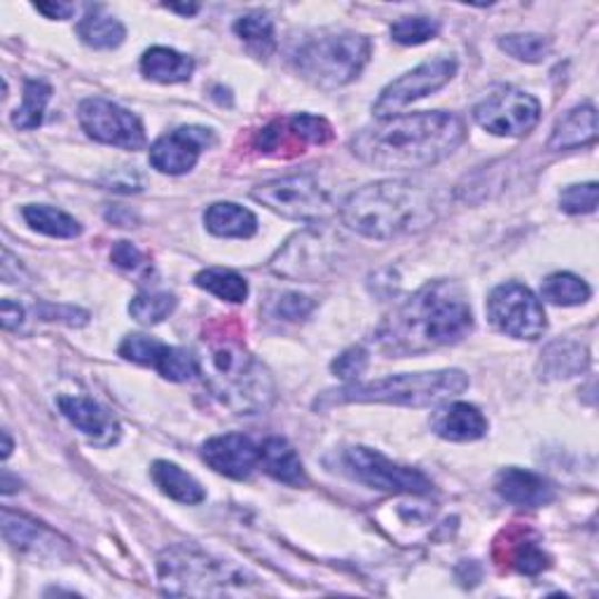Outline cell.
Instances as JSON below:
<instances>
[{
  "mask_svg": "<svg viewBox=\"0 0 599 599\" xmlns=\"http://www.w3.org/2000/svg\"><path fill=\"white\" fill-rule=\"evenodd\" d=\"M473 312L455 281H431L419 288L377 328L375 340L393 359L412 357L469 338Z\"/></svg>",
  "mask_w": 599,
  "mask_h": 599,
  "instance_id": "obj_1",
  "label": "cell"
},
{
  "mask_svg": "<svg viewBox=\"0 0 599 599\" xmlns=\"http://www.w3.org/2000/svg\"><path fill=\"white\" fill-rule=\"evenodd\" d=\"M466 137L463 122L436 110L387 118L359 131L351 152L377 169H425L455 152Z\"/></svg>",
  "mask_w": 599,
  "mask_h": 599,
  "instance_id": "obj_2",
  "label": "cell"
},
{
  "mask_svg": "<svg viewBox=\"0 0 599 599\" xmlns=\"http://www.w3.org/2000/svg\"><path fill=\"white\" fill-rule=\"evenodd\" d=\"M342 223L368 239L419 232L436 220L431 194L408 181H380L351 192L340 209Z\"/></svg>",
  "mask_w": 599,
  "mask_h": 599,
  "instance_id": "obj_3",
  "label": "cell"
},
{
  "mask_svg": "<svg viewBox=\"0 0 599 599\" xmlns=\"http://www.w3.org/2000/svg\"><path fill=\"white\" fill-rule=\"evenodd\" d=\"M209 351L202 366L204 382L216 401L234 415H260L274 403V382L237 338H204Z\"/></svg>",
  "mask_w": 599,
  "mask_h": 599,
  "instance_id": "obj_4",
  "label": "cell"
},
{
  "mask_svg": "<svg viewBox=\"0 0 599 599\" xmlns=\"http://www.w3.org/2000/svg\"><path fill=\"white\" fill-rule=\"evenodd\" d=\"M469 387V377L461 370H433L415 375H391L375 382H353L342 389L321 393L315 408L328 410L347 403H385V406H410L427 408L459 396Z\"/></svg>",
  "mask_w": 599,
  "mask_h": 599,
  "instance_id": "obj_5",
  "label": "cell"
},
{
  "mask_svg": "<svg viewBox=\"0 0 599 599\" xmlns=\"http://www.w3.org/2000/svg\"><path fill=\"white\" fill-rule=\"evenodd\" d=\"M160 583L167 595H237L256 583L249 571L216 560L202 548L179 543L167 548L158 560Z\"/></svg>",
  "mask_w": 599,
  "mask_h": 599,
  "instance_id": "obj_6",
  "label": "cell"
},
{
  "mask_svg": "<svg viewBox=\"0 0 599 599\" xmlns=\"http://www.w3.org/2000/svg\"><path fill=\"white\" fill-rule=\"evenodd\" d=\"M370 40L349 31H323L302 40L293 52L296 71L321 90H338L359 78L370 59Z\"/></svg>",
  "mask_w": 599,
  "mask_h": 599,
  "instance_id": "obj_7",
  "label": "cell"
},
{
  "mask_svg": "<svg viewBox=\"0 0 599 599\" xmlns=\"http://www.w3.org/2000/svg\"><path fill=\"white\" fill-rule=\"evenodd\" d=\"M338 466L345 476L357 480L370 490L391 495H429L433 482L417 469L393 463L385 455L370 448H347L338 457Z\"/></svg>",
  "mask_w": 599,
  "mask_h": 599,
  "instance_id": "obj_8",
  "label": "cell"
},
{
  "mask_svg": "<svg viewBox=\"0 0 599 599\" xmlns=\"http://www.w3.org/2000/svg\"><path fill=\"white\" fill-rule=\"evenodd\" d=\"M251 197L270 211L288 220H302V223H315V220L330 213L328 192L309 173L286 176V179L262 183L251 192Z\"/></svg>",
  "mask_w": 599,
  "mask_h": 599,
  "instance_id": "obj_9",
  "label": "cell"
},
{
  "mask_svg": "<svg viewBox=\"0 0 599 599\" xmlns=\"http://www.w3.org/2000/svg\"><path fill=\"white\" fill-rule=\"evenodd\" d=\"M487 317L503 336L516 340H539L548 326L539 298L522 283L497 286L487 300Z\"/></svg>",
  "mask_w": 599,
  "mask_h": 599,
  "instance_id": "obj_10",
  "label": "cell"
},
{
  "mask_svg": "<svg viewBox=\"0 0 599 599\" xmlns=\"http://www.w3.org/2000/svg\"><path fill=\"white\" fill-rule=\"evenodd\" d=\"M473 118L495 137H525L539 124L541 103L527 92L503 87L476 106Z\"/></svg>",
  "mask_w": 599,
  "mask_h": 599,
  "instance_id": "obj_11",
  "label": "cell"
},
{
  "mask_svg": "<svg viewBox=\"0 0 599 599\" xmlns=\"http://www.w3.org/2000/svg\"><path fill=\"white\" fill-rule=\"evenodd\" d=\"M455 76H457L455 57H436L431 61H425L421 66H417L415 71L387 84L380 99L375 101L372 113L380 120L393 118V113H398V110L406 108L408 103L442 90Z\"/></svg>",
  "mask_w": 599,
  "mask_h": 599,
  "instance_id": "obj_12",
  "label": "cell"
},
{
  "mask_svg": "<svg viewBox=\"0 0 599 599\" xmlns=\"http://www.w3.org/2000/svg\"><path fill=\"white\" fill-rule=\"evenodd\" d=\"M78 120L87 137L99 143L124 150H141L146 146L141 120L108 99H84L78 108Z\"/></svg>",
  "mask_w": 599,
  "mask_h": 599,
  "instance_id": "obj_13",
  "label": "cell"
},
{
  "mask_svg": "<svg viewBox=\"0 0 599 599\" xmlns=\"http://www.w3.org/2000/svg\"><path fill=\"white\" fill-rule=\"evenodd\" d=\"M216 143L213 131L207 127H179L158 139L150 148V164L169 176L188 173L209 146Z\"/></svg>",
  "mask_w": 599,
  "mask_h": 599,
  "instance_id": "obj_14",
  "label": "cell"
},
{
  "mask_svg": "<svg viewBox=\"0 0 599 599\" xmlns=\"http://www.w3.org/2000/svg\"><path fill=\"white\" fill-rule=\"evenodd\" d=\"M202 459L220 476L247 480L260 463V448L249 436L226 433L209 438L202 446Z\"/></svg>",
  "mask_w": 599,
  "mask_h": 599,
  "instance_id": "obj_15",
  "label": "cell"
},
{
  "mask_svg": "<svg viewBox=\"0 0 599 599\" xmlns=\"http://www.w3.org/2000/svg\"><path fill=\"white\" fill-rule=\"evenodd\" d=\"M57 406L71 425L90 438L92 446L110 448L120 440V425L103 406L84 396H59Z\"/></svg>",
  "mask_w": 599,
  "mask_h": 599,
  "instance_id": "obj_16",
  "label": "cell"
},
{
  "mask_svg": "<svg viewBox=\"0 0 599 599\" xmlns=\"http://www.w3.org/2000/svg\"><path fill=\"white\" fill-rule=\"evenodd\" d=\"M3 535L14 548L36 555V558H50V555L61 558L69 550L66 541H61L52 529L29 520L27 516H17L12 510H3Z\"/></svg>",
  "mask_w": 599,
  "mask_h": 599,
  "instance_id": "obj_17",
  "label": "cell"
},
{
  "mask_svg": "<svg viewBox=\"0 0 599 599\" xmlns=\"http://www.w3.org/2000/svg\"><path fill=\"white\" fill-rule=\"evenodd\" d=\"M495 487L501 499L525 508L548 506L555 499V487L550 480L535 471L525 469H503L499 471Z\"/></svg>",
  "mask_w": 599,
  "mask_h": 599,
  "instance_id": "obj_18",
  "label": "cell"
},
{
  "mask_svg": "<svg viewBox=\"0 0 599 599\" xmlns=\"http://www.w3.org/2000/svg\"><path fill=\"white\" fill-rule=\"evenodd\" d=\"M431 429L442 440L452 442H471L487 433L485 415L469 403H450L438 408L431 417Z\"/></svg>",
  "mask_w": 599,
  "mask_h": 599,
  "instance_id": "obj_19",
  "label": "cell"
},
{
  "mask_svg": "<svg viewBox=\"0 0 599 599\" xmlns=\"http://www.w3.org/2000/svg\"><path fill=\"white\" fill-rule=\"evenodd\" d=\"M260 466L264 473L272 476L279 482L293 485V487H305L307 485V473L305 466L296 452V448L286 438L272 436L260 446Z\"/></svg>",
  "mask_w": 599,
  "mask_h": 599,
  "instance_id": "obj_20",
  "label": "cell"
},
{
  "mask_svg": "<svg viewBox=\"0 0 599 599\" xmlns=\"http://www.w3.org/2000/svg\"><path fill=\"white\" fill-rule=\"evenodd\" d=\"M588 363V349L583 345L558 340L543 349L539 359V377L541 380H567V377L581 375Z\"/></svg>",
  "mask_w": 599,
  "mask_h": 599,
  "instance_id": "obj_21",
  "label": "cell"
},
{
  "mask_svg": "<svg viewBox=\"0 0 599 599\" xmlns=\"http://www.w3.org/2000/svg\"><path fill=\"white\" fill-rule=\"evenodd\" d=\"M595 139H597V113H595V106L586 103V106L569 110L567 118L558 122V127H555L552 137L548 141V148L571 150V148L592 143Z\"/></svg>",
  "mask_w": 599,
  "mask_h": 599,
  "instance_id": "obj_22",
  "label": "cell"
},
{
  "mask_svg": "<svg viewBox=\"0 0 599 599\" xmlns=\"http://www.w3.org/2000/svg\"><path fill=\"white\" fill-rule=\"evenodd\" d=\"M503 537H506L503 560L520 573L537 576L550 567L548 552H543V548L535 537H531L529 529H510L503 531Z\"/></svg>",
  "mask_w": 599,
  "mask_h": 599,
  "instance_id": "obj_23",
  "label": "cell"
},
{
  "mask_svg": "<svg viewBox=\"0 0 599 599\" xmlns=\"http://www.w3.org/2000/svg\"><path fill=\"white\" fill-rule=\"evenodd\" d=\"M150 473H152L154 485H158L162 490V495H167L173 501L194 506V503H202L207 499L204 487L199 485L190 473H186L181 466L160 459V461L152 463Z\"/></svg>",
  "mask_w": 599,
  "mask_h": 599,
  "instance_id": "obj_24",
  "label": "cell"
},
{
  "mask_svg": "<svg viewBox=\"0 0 599 599\" xmlns=\"http://www.w3.org/2000/svg\"><path fill=\"white\" fill-rule=\"evenodd\" d=\"M207 230L216 237H230V239H249L258 232V218L239 204L232 202H218L211 204L204 213Z\"/></svg>",
  "mask_w": 599,
  "mask_h": 599,
  "instance_id": "obj_25",
  "label": "cell"
},
{
  "mask_svg": "<svg viewBox=\"0 0 599 599\" xmlns=\"http://www.w3.org/2000/svg\"><path fill=\"white\" fill-rule=\"evenodd\" d=\"M141 71L148 80L162 84L186 82L194 71V61L169 48H150L141 59Z\"/></svg>",
  "mask_w": 599,
  "mask_h": 599,
  "instance_id": "obj_26",
  "label": "cell"
},
{
  "mask_svg": "<svg viewBox=\"0 0 599 599\" xmlns=\"http://www.w3.org/2000/svg\"><path fill=\"white\" fill-rule=\"evenodd\" d=\"M78 36L84 42V46H90L94 50H116L122 46V40L127 36L122 21L110 17L103 12V8H90L80 24H78Z\"/></svg>",
  "mask_w": 599,
  "mask_h": 599,
  "instance_id": "obj_27",
  "label": "cell"
},
{
  "mask_svg": "<svg viewBox=\"0 0 599 599\" xmlns=\"http://www.w3.org/2000/svg\"><path fill=\"white\" fill-rule=\"evenodd\" d=\"M24 220L31 226V230L57 237V239H76L82 234V226L69 213H63L59 209L46 207V204H31L24 207Z\"/></svg>",
  "mask_w": 599,
  "mask_h": 599,
  "instance_id": "obj_28",
  "label": "cell"
},
{
  "mask_svg": "<svg viewBox=\"0 0 599 599\" xmlns=\"http://www.w3.org/2000/svg\"><path fill=\"white\" fill-rule=\"evenodd\" d=\"M541 296L550 305L576 307V305L588 302L590 296H592V291H590V286L581 277L569 274V272H558V274H550L543 281Z\"/></svg>",
  "mask_w": 599,
  "mask_h": 599,
  "instance_id": "obj_29",
  "label": "cell"
},
{
  "mask_svg": "<svg viewBox=\"0 0 599 599\" xmlns=\"http://www.w3.org/2000/svg\"><path fill=\"white\" fill-rule=\"evenodd\" d=\"M194 283L204 288L211 296L226 300V302H243L249 298V283L232 270H204L194 277Z\"/></svg>",
  "mask_w": 599,
  "mask_h": 599,
  "instance_id": "obj_30",
  "label": "cell"
},
{
  "mask_svg": "<svg viewBox=\"0 0 599 599\" xmlns=\"http://www.w3.org/2000/svg\"><path fill=\"white\" fill-rule=\"evenodd\" d=\"M52 99V87L42 80H29L24 84V103H21L14 116L12 124L17 129H38L46 118V106Z\"/></svg>",
  "mask_w": 599,
  "mask_h": 599,
  "instance_id": "obj_31",
  "label": "cell"
},
{
  "mask_svg": "<svg viewBox=\"0 0 599 599\" xmlns=\"http://www.w3.org/2000/svg\"><path fill=\"white\" fill-rule=\"evenodd\" d=\"M152 368L169 382H188L202 372V366H199V359L194 357V353L181 347H167V345L162 347L160 357Z\"/></svg>",
  "mask_w": 599,
  "mask_h": 599,
  "instance_id": "obj_32",
  "label": "cell"
},
{
  "mask_svg": "<svg viewBox=\"0 0 599 599\" xmlns=\"http://www.w3.org/2000/svg\"><path fill=\"white\" fill-rule=\"evenodd\" d=\"M234 33L260 54H270L274 50V21L268 14L251 12L239 17L234 21Z\"/></svg>",
  "mask_w": 599,
  "mask_h": 599,
  "instance_id": "obj_33",
  "label": "cell"
},
{
  "mask_svg": "<svg viewBox=\"0 0 599 599\" xmlns=\"http://www.w3.org/2000/svg\"><path fill=\"white\" fill-rule=\"evenodd\" d=\"M499 48L518 61L539 63L550 54V40L539 33H513L499 40Z\"/></svg>",
  "mask_w": 599,
  "mask_h": 599,
  "instance_id": "obj_34",
  "label": "cell"
},
{
  "mask_svg": "<svg viewBox=\"0 0 599 599\" xmlns=\"http://www.w3.org/2000/svg\"><path fill=\"white\" fill-rule=\"evenodd\" d=\"M176 309V298L171 293H141L129 305V315L143 326H154L164 321Z\"/></svg>",
  "mask_w": 599,
  "mask_h": 599,
  "instance_id": "obj_35",
  "label": "cell"
},
{
  "mask_svg": "<svg viewBox=\"0 0 599 599\" xmlns=\"http://www.w3.org/2000/svg\"><path fill=\"white\" fill-rule=\"evenodd\" d=\"M440 24L431 17H403L391 27V38L398 46H421L438 36Z\"/></svg>",
  "mask_w": 599,
  "mask_h": 599,
  "instance_id": "obj_36",
  "label": "cell"
},
{
  "mask_svg": "<svg viewBox=\"0 0 599 599\" xmlns=\"http://www.w3.org/2000/svg\"><path fill=\"white\" fill-rule=\"evenodd\" d=\"M288 131H291V137L302 141V143H312V146H323L332 139V127L317 116H293L288 120Z\"/></svg>",
  "mask_w": 599,
  "mask_h": 599,
  "instance_id": "obj_37",
  "label": "cell"
},
{
  "mask_svg": "<svg viewBox=\"0 0 599 599\" xmlns=\"http://www.w3.org/2000/svg\"><path fill=\"white\" fill-rule=\"evenodd\" d=\"M162 342L154 340V338H148V336H127L120 345V357L131 361V363H139V366H154V361H158L160 351H162Z\"/></svg>",
  "mask_w": 599,
  "mask_h": 599,
  "instance_id": "obj_38",
  "label": "cell"
},
{
  "mask_svg": "<svg viewBox=\"0 0 599 599\" xmlns=\"http://www.w3.org/2000/svg\"><path fill=\"white\" fill-rule=\"evenodd\" d=\"M597 194L599 188L597 183H581V186H569L560 194V209L565 213L579 216V213H592L597 209Z\"/></svg>",
  "mask_w": 599,
  "mask_h": 599,
  "instance_id": "obj_39",
  "label": "cell"
},
{
  "mask_svg": "<svg viewBox=\"0 0 599 599\" xmlns=\"http://www.w3.org/2000/svg\"><path fill=\"white\" fill-rule=\"evenodd\" d=\"M366 368H368V351L363 347H351L342 351L330 366V370L336 372L340 380H347V382H357L366 372Z\"/></svg>",
  "mask_w": 599,
  "mask_h": 599,
  "instance_id": "obj_40",
  "label": "cell"
},
{
  "mask_svg": "<svg viewBox=\"0 0 599 599\" xmlns=\"http://www.w3.org/2000/svg\"><path fill=\"white\" fill-rule=\"evenodd\" d=\"M312 309H315V300L302 293H283L274 302V315L286 321H302L312 315Z\"/></svg>",
  "mask_w": 599,
  "mask_h": 599,
  "instance_id": "obj_41",
  "label": "cell"
},
{
  "mask_svg": "<svg viewBox=\"0 0 599 599\" xmlns=\"http://www.w3.org/2000/svg\"><path fill=\"white\" fill-rule=\"evenodd\" d=\"M110 260H113L118 268H122L127 272H137L146 264L143 253L131 241H118L113 251H110Z\"/></svg>",
  "mask_w": 599,
  "mask_h": 599,
  "instance_id": "obj_42",
  "label": "cell"
},
{
  "mask_svg": "<svg viewBox=\"0 0 599 599\" xmlns=\"http://www.w3.org/2000/svg\"><path fill=\"white\" fill-rule=\"evenodd\" d=\"M40 317L50 319V321H66L69 326H84L87 323V312H80L76 307H54V305H42L40 307Z\"/></svg>",
  "mask_w": 599,
  "mask_h": 599,
  "instance_id": "obj_43",
  "label": "cell"
},
{
  "mask_svg": "<svg viewBox=\"0 0 599 599\" xmlns=\"http://www.w3.org/2000/svg\"><path fill=\"white\" fill-rule=\"evenodd\" d=\"M281 143H283V124L281 122H272L256 134V148L262 152H274V150H279Z\"/></svg>",
  "mask_w": 599,
  "mask_h": 599,
  "instance_id": "obj_44",
  "label": "cell"
},
{
  "mask_svg": "<svg viewBox=\"0 0 599 599\" xmlns=\"http://www.w3.org/2000/svg\"><path fill=\"white\" fill-rule=\"evenodd\" d=\"M0 321H3L6 330H14L21 326V321H24V309L12 300H3L0 302Z\"/></svg>",
  "mask_w": 599,
  "mask_h": 599,
  "instance_id": "obj_45",
  "label": "cell"
},
{
  "mask_svg": "<svg viewBox=\"0 0 599 599\" xmlns=\"http://www.w3.org/2000/svg\"><path fill=\"white\" fill-rule=\"evenodd\" d=\"M33 8L46 14L48 19H71L76 14L73 3H36Z\"/></svg>",
  "mask_w": 599,
  "mask_h": 599,
  "instance_id": "obj_46",
  "label": "cell"
},
{
  "mask_svg": "<svg viewBox=\"0 0 599 599\" xmlns=\"http://www.w3.org/2000/svg\"><path fill=\"white\" fill-rule=\"evenodd\" d=\"M167 10H171V12H181V14H186V17H190V14H194V12H199V6H164Z\"/></svg>",
  "mask_w": 599,
  "mask_h": 599,
  "instance_id": "obj_47",
  "label": "cell"
},
{
  "mask_svg": "<svg viewBox=\"0 0 599 599\" xmlns=\"http://www.w3.org/2000/svg\"><path fill=\"white\" fill-rule=\"evenodd\" d=\"M12 452V440H10V433L3 431V459H8Z\"/></svg>",
  "mask_w": 599,
  "mask_h": 599,
  "instance_id": "obj_48",
  "label": "cell"
}]
</instances>
